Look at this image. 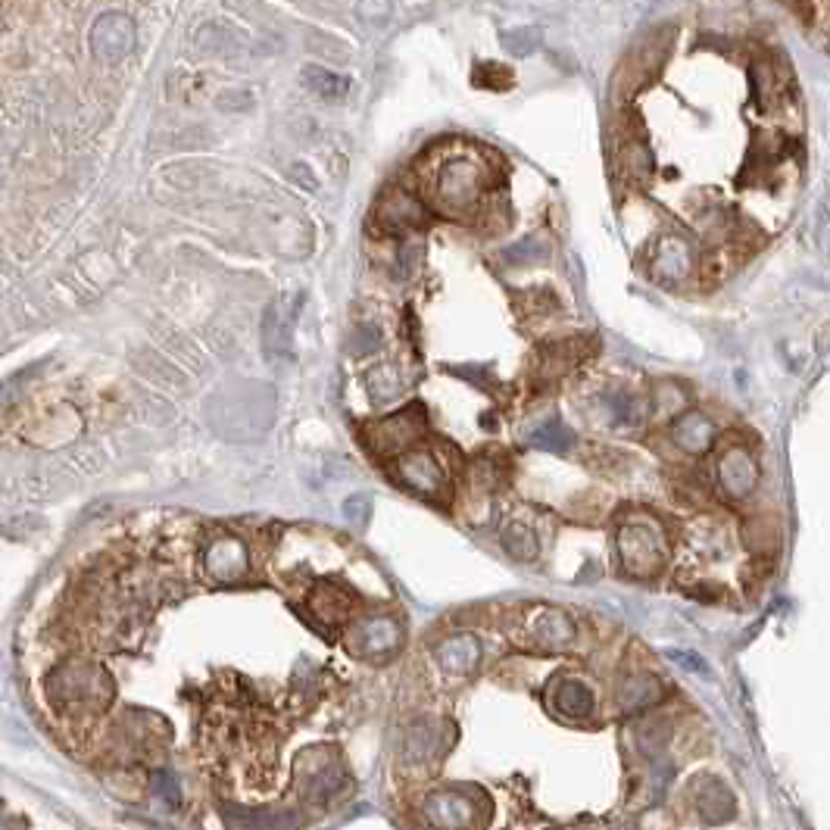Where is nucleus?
Returning <instances> with one entry per match:
<instances>
[{
    "label": "nucleus",
    "instance_id": "f257e3e1",
    "mask_svg": "<svg viewBox=\"0 0 830 830\" xmlns=\"http://www.w3.org/2000/svg\"><path fill=\"white\" fill-rule=\"evenodd\" d=\"M206 419L225 440L263 437L275 422V391L259 381H238L213 394L206 406Z\"/></svg>",
    "mask_w": 830,
    "mask_h": 830
},
{
    "label": "nucleus",
    "instance_id": "f03ea898",
    "mask_svg": "<svg viewBox=\"0 0 830 830\" xmlns=\"http://www.w3.org/2000/svg\"><path fill=\"white\" fill-rule=\"evenodd\" d=\"M484 169L472 157H453L440 163L434 175V203L447 216H465L484 194Z\"/></svg>",
    "mask_w": 830,
    "mask_h": 830
},
{
    "label": "nucleus",
    "instance_id": "7ed1b4c3",
    "mask_svg": "<svg viewBox=\"0 0 830 830\" xmlns=\"http://www.w3.org/2000/svg\"><path fill=\"white\" fill-rule=\"evenodd\" d=\"M621 565L637 578H650L665 565V540L653 522H628L618 528Z\"/></svg>",
    "mask_w": 830,
    "mask_h": 830
},
{
    "label": "nucleus",
    "instance_id": "20e7f679",
    "mask_svg": "<svg viewBox=\"0 0 830 830\" xmlns=\"http://www.w3.org/2000/svg\"><path fill=\"white\" fill-rule=\"evenodd\" d=\"M422 434H425V412H422V406L412 403L375 428V447H381V453L406 456V453H412L409 447H415L422 440Z\"/></svg>",
    "mask_w": 830,
    "mask_h": 830
},
{
    "label": "nucleus",
    "instance_id": "39448f33",
    "mask_svg": "<svg viewBox=\"0 0 830 830\" xmlns=\"http://www.w3.org/2000/svg\"><path fill=\"white\" fill-rule=\"evenodd\" d=\"M394 475H397V481L412 487L415 494H425V497H444L447 494V475L437 465V459L425 450H412V453L400 456Z\"/></svg>",
    "mask_w": 830,
    "mask_h": 830
},
{
    "label": "nucleus",
    "instance_id": "423d86ee",
    "mask_svg": "<svg viewBox=\"0 0 830 830\" xmlns=\"http://www.w3.org/2000/svg\"><path fill=\"white\" fill-rule=\"evenodd\" d=\"M91 47L100 60H122L135 47V25L125 13H103L91 29Z\"/></svg>",
    "mask_w": 830,
    "mask_h": 830
},
{
    "label": "nucleus",
    "instance_id": "0eeeda50",
    "mask_svg": "<svg viewBox=\"0 0 830 830\" xmlns=\"http://www.w3.org/2000/svg\"><path fill=\"white\" fill-rule=\"evenodd\" d=\"M203 568L213 581H241L250 568L247 547L238 537H219L203 553Z\"/></svg>",
    "mask_w": 830,
    "mask_h": 830
},
{
    "label": "nucleus",
    "instance_id": "6e6552de",
    "mask_svg": "<svg viewBox=\"0 0 830 830\" xmlns=\"http://www.w3.org/2000/svg\"><path fill=\"white\" fill-rule=\"evenodd\" d=\"M403 640V631L394 618H369L356 625V631L350 634L353 650L362 656H387L394 653Z\"/></svg>",
    "mask_w": 830,
    "mask_h": 830
},
{
    "label": "nucleus",
    "instance_id": "1a4fd4ad",
    "mask_svg": "<svg viewBox=\"0 0 830 830\" xmlns=\"http://www.w3.org/2000/svg\"><path fill=\"white\" fill-rule=\"evenodd\" d=\"M718 478H721L724 494L734 500H743L752 494V487L759 481L756 459H752L746 450H728L718 462Z\"/></svg>",
    "mask_w": 830,
    "mask_h": 830
},
{
    "label": "nucleus",
    "instance_id": "9d476101",
    "mask_svg": "<svg viewBox=\"0 0 830 830\" xmlns=\"http://www.w3.org/2000/svg\"><path fill=\"white\" fill-rule=\"evenodd\" d=\"M671 437L674 444L687 453H706L712 447V437H715V425L706 419L703 412H684L678 422L671 428Z\"/></svg>",
    "mask_w": 830,
    "mask_h": 830
},
{
    "label": "nucleus",
    "instance_id": "9b49d317",
    "mask_svg": "<svg viewBox=\"0 0 830 830\" xmlns=\"http://www.w3.org/2000/svg\"><path fill=\"white\" fill-rule=\"evenodd\" d=\"M263 341H266L269 359L291 356V316H288V309H284L281 303H272V306L266 309Z\"/></svg>",
    "mask_w": 830,
    "mask_h": 830
},
{
    "label": "nucleus",
    "instance_id": "f8f14e48",
    "mask_svg": "<svg viewBox=\"0 0 830 830\" xmlns=\"http://www.w3.org/2000/svg\"><path fill=\"white\" fill-rule=\"evenodd\" d=\"M478 640L469 637V634H459V637H450L447 643H440V650H437V659L440 665H444L450 674H465V671H472L475 662H478Z\"/></svg>",
    "mask_w": 830,
    "mask_h": 830
},
{
    "label": "nucleus",
    "instance_id": "ddd939ff",
    "mask_svg": "<svg viewBox=\"0 0 830 830\" xmlns=\"http://www.w3.org/2000/svg\"><path fill=\"white\" fill-rule=\"evenodd\" d=\"M422 203L412 200L409 194H391L378 206V222L384 228H403V225H419L422 222Z\"/></svg>",
    "mask_w": 830,
    "mask_h": 830
},
{
    "label": "nucleus",
    "instance_id": "4468645a",
    "mask_svg": "<svg viewBox=\"0 0 830 830\" xmlns=\"http://www.w3.org/2000/svg\"><path fill=\"white\" fill-rule=\"evenodd\" d=\"M687 269H690V250H687V244L678 241V238H665L659 244V250H656V259H653L656 278L671 281V278H681Z\"/></svg>",
    "mask_w": 830,
    "mask_h": 830
},
{
    "label": "nucleus",
    "instance_id": "2eb2a0df",
    "mask_svg": "<svg viewBox=\"0 0 830 830\" xmlns=\"http://www.w3.org/2000/svg\"><path fill=\"white\" fill-rule=\"evenodd\" d=\"M534 634H537L540 643H547V646H565L568 640L575 637V628H572V621H568L565 612L540 609V615L534 621Z\"/></svg>",
    "mask_w": 830,
    "mask_h": 830
},
{
    "label": "nucleus",
    "instance_id": "dca6fc26",
    "mask_svg": "<svg viewBox=\"0 0 830 830\" xmlns=\"http://www.w3.org/2000/svg\"><path fill=\"white\" fill-rule=\"evenodd\" d=\"M303 85L325 97V100H341L347 91H350V79H344V75H337V72H328L322 66H306L303 69Z\"/></svg>",
    "mask_w": 830,
    "mask_h": 830
},
{
    "label": "nucleus",
    "instance_id": "f3484780",
    "mask_svg": "<svg viewBox=\"0 0 830 830\" xmlns=\"http://www.w3.org/2000/svg\"><path fill=\"white\" fill-rule=\"evenodd\" d=\"M369 391L378 403L400 400V394L406 391V378L397 366H378L369 372Z\"/></svg>",
    "mask_w": 830,
    "mask_h": 830
},
{
    "label": "nucleus",
    "instance_id": "a211bd4d",
    "mask_svg": "<svg viewBox=\"0 0 830 830\" xmlns=\"http://www.w3.org/2000/svg\"><path fill=\"white\" fill-rule=\"evenodd\" d=\"M556 706H559V712H565V715L581 718V715H587V712L593 709V696H590V690H587L584 684H578V681H565V684H559V690H556Z\"/></svg>",
    "mask_w": 830,
    "mask_h": 830
},
{
    "label": "nucleus",
    "instance_id": "6ab92c4d",
    "mask_svg": "<svg viewBox=\"0 0 830 830\" xmlns=\"http://www.w3.org/2000/svg\"><path fill=\"white\" fill-rule=\"evenodd\" d=\"M500 540H503V547L509 550V556H515V559H531L537 553V534L522 522H512L500 534Z\"/></svg>",
    "mask_w": 830,
    "mask_h": 830
},
{
    "label": "nucleus",
    "instance_id": "aec40b11",
    "mask_svg": "<svg viewBox=\"0 0 830 830\" xmlns=\"http://www.w3.org/2000/svg\"><path fill=\"white\" fill-rule=\"evenodd\" d=\"M531 447L537 450H547V453H565V450H572L575 444V437L568 434L559 422H547V425H540L531 437Z\"/></svg>",
    "mask_w": 830,
    "mask_h": 830
},
{
    "label": "nucleus",
    "instance_id": "412c9836",
    "mask_svg": "<svg viewBox=\"0 0 830 830\" xmlns=\"http://www.w3.org/2000/svg\"><path fill=\"white\" fill-rule=\"evenodd\" d=\"M606 406H609V415H612V422L618 428L621 425H640L646 419L643 403L637 397H631V394H615V397H609Z\"/></svg>",
    "mask_w": 830,
    "mask_h": 830
},
{
    "label": "nucleus",
    "instance_id": "4be33fe9",
    "mask_svg": "<svg viewBox=\"0 0 830 830\" xmlns=\"http://www.w3.org/2000/svg\"><path fill=\"white\" fill-rule=\"evenodd\" d=\"M547 253H550V247L543 244L537 235H528L525 241H518V244H512L506 253H503V259L506 263H515V266H528V263H543V259H547Z\"/></svg>",
    "mask_w": 830,
    "mask_h": 830
},
{
    "label": "nucleus",
    "instance_id": "5701e85b",
    "mask_svg": "<svg viewBox=\"0 0 830 830\" xmlns=\"http://www.w3.org/2000/svg\"><path fill=\"white\" fill-rule=\"evenodd\" d=\"M313 609H319V612L325 615V621H331V618L344 615V612L350 609V596H347L344 590H337L334 584H325V587H319L316 596H313Z\"/></svg>",
    "mask_w": 830,
    "mask_h": 830
},
{
    "label": "nucleus",
    "instance_id": "b1692460",
    "mask_svg": "<svg viewBox=\"0 0 830 830\" xmlns=\"http://www.w3.org/2000/svg\"><path fill=\"white\" fill-rule=\"evenodd\" d=\"M625 169H628V175L643 178L646 172L653 169V157H650V150H646L643 144H631V147L625 150Z\"/></svg>",
    "mask_w": 830,
    "mask_h": 830
},
{
    "label": "nucleus",
    "instance_id": "393cba45",
    "mask_svg": "<svg viewBox=\"0 0 830 830\" xmlns=\"http://www.w3.org/2000/svg\"><path fill=\"white\" fill-rule=\"evenodd\" d=\"M419 266H422V247L419 244H406L400 250V259H397V278L409 281L419 275Z\"/></svg>",
    "mask_w": 830,
    "mask_h": 830
},
{
    "label": "nucleus",
    "instance_id": "a878e982",
    "mask_svg": "<svg viewBox=\"0 0 830 830\" xmlns=\"http://www.w3.org/2000/svg\"><path fill=\"white\" fill-rule=\"evenodd\" d=\"M375 344H378V328L375 325H359L350 337V347L356 353H369V350H375Z\"/></svg>",
    "mask_w": 830,
    "mask_h": 830
},
{
    "label": "nucleus",
    "instance_id": "bb28decb",
    "mask_svg": "<svg viewBox=\"0 0 830 830\" xmlns=\"http://www.w3.org/2000/svg\"><path fill=\"white\" fill-rule=\"evenodd\" d=\"M344 515L350 518V522L366 525V522H369V500H366V497H350V500L344 503Z\"/></svg>",
    "mask_w": 830,
    "mask_h": 830
},
{
    "label": "nucleus",
    "instance_id": "cd10ccee",
    "mask_svg": "<svg viewBox=\"0 0 830 830\" xmlns=\"http://www.w3.org/2000/svg\"><path fill=\"white\" fill-rule=\"evenodd\" d=\"M815 16H821V22H815L812 29L824 41V47L830 50V7H815Z\"/></svg>",
    "mask_w": 830,
    "mask_h": 830
}]
</instances>
